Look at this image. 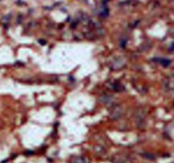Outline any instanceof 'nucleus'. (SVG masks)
I'll use <instances>...</instances> for the list:
<instances>
[{
    "label": "nucleus",
    "instance_id": "f257e3e1",
    "mask_svg": "<svg viewBox=\"0 0 174 163\" xmlns=\"http://www.w3.org/2000/svg\"><path fill=\"white\" fill-rule=\"evenodd\" d=\"M74 163H88V160L83 157H78L74 160Z\"/></svg>",
    "mask_w": 174,
    "mask_h": 163
}]
</instances>
